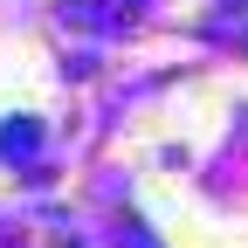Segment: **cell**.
<instances>
[{
  "mask_svg": "<svg viewBox=\"0 0 248 248\" xmlns=\"http://www.w3.org/2000/svg\"><path fill=\"white\" fill-rule=\"evenodd\" d=\"M35 145H42V131H35V124H28V117H14L7 131H0V159H28V152H35Z\"/></svg>",
  "mask_w": 248,
  "mask_h": 248,
  "instance_id": "obj_1",
  "label": "cell"
}]
</instances>
